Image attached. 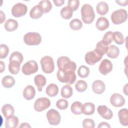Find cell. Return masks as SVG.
Segmentation results:
<instances>
[{
	"instance_id": "obj_9",
	"label": "cell",
	"mask_w": 128,
	"mask_h": 128,
	"mask_svg": "<svg viewBox=\"0 0 128 128\" xmlns=\"http://www.w3.org/2000/svg\"><path fill=\"white\" fill-rule=\"evenodd\" d=\"M46 116L48 123L52 126H57L60 122V113L54 109L50 110L46 114Z\"/></svg>"
},
{
	"instance_id": "obj_20",
	"label": "cell",
	"mask_w": 128,
	"mask_h": 128,
	"mask_svg": "<svg viewBox=\"0 0 128 128\" xmlns=\"http://www.w3.org/2000/svg\"><path fill=\"white\" fill-rule=\"evenodd\" d=\"M18 118L16 116L12 115L6 118L5 126L6 128H16L18 126Z\"/></svg>"
},
{
	"instance_id": "obj_25",
	"label": "cell",
	"mask_w": 128,
	"mask_h": 128,
	"mask_svg": "<svg viewBox=\"0 0 128 128\" xmlns=\"http://www.w3.org/2000/svg\"><path fill=\"white\" fill-rule=\"evenodd\" d=\"M96 9L98 14L101 16H104L108 11V6L106 2H100L97 4Z\"/></svg>"
},
{
	"instance_id": "obj_16",
	"label": "cell",
	"mask_w": 128,
	"mask_h": 128,
	"mask_svg": "<svg viewBox=\"0 0 128 128\" xmlns=\"http://www.w3.org/2000/svg\"><path fill=\"white\" fill-rule=\"evenodd\" d=\"M35 94L36 90L31 85L27 86L23 90V96L28 100L33 99Z\"/></svg>"
},
{
	"instance_id": "obj_1",
	"label": "cell",
	"mask_w": 128,
	"mask_h": 128,
	"mask_svg": "<svg viewBox=\"0 0 128 128\" xmlns=\"http://www.w3.org/2000/svg\"><path fill=\"white\" fill-rule=\"evenodd\" d=\"M57 66L58 70L63 71L71 70L74 72L76 68V64L70 61V58L66 56H62L58 58Z\"/></svg>"
},
{
	"instance_id": "obj_48",
	"label": "cell",
	"mask_w": 128,
	"mask_h": 128,
	"mask_svg": "<svg viewBox=\"0 0 128 128\" xmlns=\"http://www.w3.org/2000/svg\"><path fill=\"white\" fill-rule=\"evenodd\" d=\"M0 20H1L0 23H2L5 20L6 16H5V14L2 10L0 11Z\"/></svg>"
},
{
	"instance_id": "obj_29",
	"label": "cell",
	"mask_w": 128,
	"mask_h": 128,
	"mask_svg": "<svg viewBox=\"0 0 128 128\" xmlns=\"http://www.w3.org/2000/svg\"><path fill=\"white\" fill-rule=\"evenodd\" d=\"M14 78L10 76H6L2 78V84L5 88H10L14 86Z\"/></svg>"
},
{
	"instance_id": "obj_33",
	"label": "cell",
	"mask_w": 128,
	"mask_h": 128,
	"mask_svg": "<svg viewBox=\"0 0 128 128\" xmlns=\"http://www.w3.org/2000/svg\"><path fill=\"white\" fill-rule=\"evenodd\" d=\"M38 5L40 6L44 14L48 12L52 8V4L51 2L48 0H43L39 2Z\"/></svg>"
},
{
	"instance_id": "obj_31",
	"label": "cell",
	"mask_w": 128,
	"mask_h": 128,
	"mask_svg": "<svg viewBox=\"0 0 128 128\" xmlns=\"http://www.w3.org/2000/svg\"><path fill=\"white\" fill-rule=\"evenodd\" d=\"M108 48V46L105 45L104 43H102V42L101 40L97 43L94 50L98 54L102 56L104 54H106Z\"/></svg>"
},
{
	"instance_id": "obj_27",
	"label": "cell",
	"mask_w": 128,
	"mask_h": 128,
	"mask_svg": "<svg viewBox=\"0 0 128 128\" xmlns=\"http://www.w3.org/2000/svg\"><path fill=\"white\" fill-rule=\"evenodd\" d=\"M2 112L4 117L6 118L12 115H14V110L13 106L8 104H4L2 106Z\"/></svg>"
},
{
	"instance_id": "obj_51",
	"label": "cell",
	"mask_w": 128,
	"mask_h": 128,
	"mask_svg": "<svg viewBox=\"0 0 128 128\" xmlns=\"http://www.w3.org/2000/svg\"><path fill=\"white\" fill-rule=\"evenodd\" d=\"M127 87H128V84H126L124 86V88H123V92H124V93L126 95H127Z\"/></svg>"
},
{
	"instance_id": "obj_37",
	"label": "cell",
	"mask_w": 128,
	"mask_h": 128,
	"mask_svg": "<svg viewBox=\"0 0 128 128\" xmlns=\"http://www.w3.org/2000/svg\"><path fill=\"white\" fill-rule=\"evenodd\" d=\"M113 40L118 44H122L124 42V38L123 34L120 32H113Z\"/></svg>"
},
{
	"instance_id": "obj_35",
	"label": "cell",
	"mask_w": 128,
	"mask_h": 128,
	"mask_svg": "<svg viewBox=\"0 0 128 128\" xmlns=\"http://www.w3.org/2000/svg\"><path fill=\"white\" fill-rule=\"evenodd\" d=\"M69 24L70 28L74 30H79L82 26V22L78 18H74L70 22Z\"/></svg>"
},
{
	"instance_id": "obj_40",
	"label": "cell",
	"mask_w": 128,
	"mask_h": 128,
	"mask_svg": "<svg viewBox=\"0 0 128 128\" xmlns=\"http://www.w3.org/2000/svg\"><path fill=\"white\" fill-rule=\"evenodd\" d=\"M24 60V56L23 55L18 52H12L9 58L10 62L12 61V60H16L18 62H19L20 64H21Z\"/></svg>"
},
{
	"instance_id": "obj_5",
	"label": "cell",
	"mask_w": 128,
	"mask_h": 128,
	"mask_svg": "<svg viewBox=\"0 0 128 128\" xmlns=\"http://www.w3.org/2000/svg\"><path fill=\"white\" fill-rule=\"evenodd\" d=\"M127 18L126 10L122 8L114 10L111 15V20L115 24H120L124 22Z\"/></svg>"
},
{
	"instance_id": "obj_11",
	"label": "cell",
	"mask_w": 128,
	"mask_h": 128,
	"mask_svg": "<svg viewBox=\"0 0 128 128\" xmlns=\"http://www.w3.org/2000/svg\"><path fill=\"white\" fill-rule=\"evenodd\" d=\"M102 58V56L98 54L94 50L86 53L84 59L86 62L89 65H94L99 62Z\"/></svg>"
},
{
	"instance_id": "obj_23",
	"label": "cell",
	"mask_w": 128,
	"mask_h": 128,
	"mask_svg": "<svg viewBox=\"0 0 128 128\" xmlns=\"http://www.w3.org/2000/svg\"><path fill=\"white\" fill-rule=\"evenodd\" d=\"M18 22L16 20L10 18L4 24V28L8 32H12L18 28Z\"/></svg>"
},
{
	"instance_id": "obj_49",
	"label": "cell",
	"mask_w": 128,
	"mask_h": 128,
	"mask_svg": "<svg viewBox=\"0 0 128 128\" xmlns=\"http://www.w3.org/2000/svg\"><path fill=\"white\" fill-rule=\"evenodd\" d=\"M30 126L26 122H23L21 124V125L19 126V128H30Z\"/></svg>"
},
{
	"instance_id": "obj_34",
	"label": "cell",
	"mask_w": 128,
	"mask_h": 128,
	"mask_svg": "<svg viewBox=\"0 0 128 128\" xmlns=\"http://www.w3.org/2000/svg\"><path fill=\"white\" fill-rule=\"evenodd\" d=\"M60 14L62 18L66 20H68L72 16L73 11L68 6H66L62 8Z\"/></svg>"
},
{
	"instance_id": "obj_8",
	"label": "cell",
	"mask_w": 128,
	"mask_h": 128,
	"mask_svg": "<svg viewBox=\"0 0 128 128\" xmlns=\"http://www.w3.org/2000/svg\"><path fill=\"white\" fill-rule=\"evenodd\" d=\"M50 105V100L46 97L38 98L34 102V107L35 110L40 112L48 108Z\"/></svg>"
},
{
	"instance_id": "obj_44",
	"label": "cell",
	"mask_w": 128,
	"mask_h": 128,
	"mask_svg": "<svg viewBox=\"0 0 128 128\" xmlns=\"http://www.w3.org/2000/svg\"><path fill=\"white\" fill-rule=\"evenodd\" d=\"M82 127L84 128H94L95 123L94 121L90 118H86L82 122Z\"/></svg>"
},
{
	"instance_id": "obj_7",
	"label": "cell",
	"mask_w": 128,
	"mask_h": 128,
	"mask_svg": "<svg viewBox=\"0 0 128 128\" xmlns=\"http://www.w3.org/2000/svg\"><path fill=\"white\" fill-rule=\"evenodd\" d=\"M38 63L35 60H29L26 62L22 67V72L25 75H30L36 73L38 70Z\"/></svg>"
},
{
	"instance_id": "obj_19",
	"label": "cell",
	"mask_w": 128,
	"mask_h": 128,
	"mask_svg": "<svg viewBox=\"0 0 128 128\" xmlns=\"http://www.w3.org/2000/svg\"><path fill=\"white\" fill-rule=\"evenodd\" d=\"M34 82L39 92H42L46 82V78L42 74H37L34 78Z\"/></svg>"
},
{
	"instance_id": "obj_21",
	"label": "cell",
	"mask_w": 128,
	"mask_h": 128,
	"mask_svg": "<svg viewBox=\"0 0 128 128\" xmlns=\"http://www.w3.org/2000/svg\"><path fill=\"white\" fill-rule=\"evenodd\" d=\"M44 14L43 10L38 4L34 6L30 10V16L32 18L38 19L40 18Z\"/></svg>"
},
{
	"instance_id": "obj_39",
	"label": "cell",
	"mask_w": 128,
	"mask_h": 128,
	"mask_svg": "<svg viewBox=\"0 0 128 128\" xmlns=\"http://www.w3.org/2000/svg\"><path fill=\"white\" fill-rule=\"evenodd\" d=\"M78 74L80 78H86L90 74V69L85 66H81L78 69Z\"/></svg>"
},
{
	"instance_id": "obj_50",
	"label": "cell",
	"mask_w": 128,
	"mask_h": 128,
	"mask_svg": "<svg viewBox=\"0 0 128 128\" xmlns=\"http://www.w3.org/2000/svg\"><path fill=\"white\" fill-rule=\"evenodd\" d=\"M5 70V64L4 63L0 61V72H2L4 70Z\"/></svg>"
},
{
	"instance_id": "obj_26",
	"label": "cell",
	"mask_w": 128,
	"mask_h": 128,
	"mask_svg": "<svg viewBox=\"0 0 128 128\" xmlns=\"http://www.w3.org/2000/svg\"><path fill=\"white\" fill-rule=\"evenodd\" d=\"M46 92L47 95L50 97L56 96L58 92V88L56 84H50L46 88Z\"/></svg>"
},
{
	"instance_id": "obj_45",
	"label": "cell",
	"mask_w": 128,
	"mask_h": 128,
	"mask_svg": "<svg viewBox=\"0 0 128 128\" xmlns=\"http://www.w3.org/2000/svg\"><path fill=\"white\" fill-rule=\"evenodd\" d=\"M53 2L56 6H60L64 3V0H54Z\"/></svg>"
},
{
	"instance_id": "obj_38",
	"label": "cell",
	"mask_w": 128,
	"mask_h": 128,
	"mask_svg": "<svg viewBox=\"0 0 128 128\" xmlns=\"http://www.w3.org/2000/svg\"><path fill=\"white\" fill-rule=\"evenodd\" d=\"M113 40V32L112 31H108L106 32L102 40V43L105 45L108 46L112 43Z\"/></svg>"
},
{
	"instance_id": "obj_28",
	"label": "cell",
	"mask_w": 128,
	"mask_h": 128,
	"mask_svg": "<svg viewBox=\"0 0 128 128\" xmlns=\"http://www.w3.org/2000/svg\"><path fill=\"white\" fill-rule=\"evenodd\" d=\"M20 64L19 62L12 60L8 64V70L10 74H18L20 70Z\"/></svg>"
},
{
	"instance_id": "obj_15",
	"label": "cell",
	"mask_w": 128,
	"mask_h": 128,
	"mask_svg": "<svg viewBox=\"0 0 128 128\" xmlns=\"http://www.w3.org/2000/svg\"><path fill=\"white\" fill-rule=\"evenodd\" d=\"M105 84L100 80H96L92 84V90L96 94H102L105 90Z\"/></svg>"
},
{
	"instance_id": "obj_18",
	"label": "cell",
	"mask_w": 128,
	"mask_h": 128,
	"mask_svg": "<svg viewBox=\"0 0 128 128\" xmlns=\"http://www.w3.org/2000/svg\"><path fill=\"white\" fill-rule=\"evenodd\" d=\"M110 24L108 20L104 17L99 18L96 22V26L98 30L100 31H104L109 27Z\"/></svg>"
},
{
	"instance_id": "obj_13",
	"label": "cell",
	"mask_w": 128,
	"mask_h": 128,
	"mask_svg": "<svg viewBox=\"0 0 128 128\" xmlns=\"http://www.w3.org/2000/svg\"><path fill=\"white\" fill-rule=\"evenodd\" d=\"M110 104L118 108L123 106L125 104V99L120 94L114 93L110 98Z\"/></svg>"
},
{
	"instance_id": "obj_10",
	"label": "cell",
	"mask_w": 128,
	"mask_h": 128,
	"mask_svg": "<svg viewBox=\"0 0 128 128\" xmlns=\"http://www.w3.org/2000/svg\"><path fill=\"white\" fill-rule=\"evenodd\" d=\"M27 6L21 2L15 4L12 8V14L16 18H19L24 16L27 12Z\"/></svg>"
},
{
	"instance_id": "obj_30",
	"label": "cell",
	"mask_w": 128,
	"mask_h": 128,
	"mask_svg": "<svg viewBox=\"0 0 128 128\" xmlns=\"http://www.w3.org/2000/svg\"><path fill=\"white\" fill-rule=\"evenodd\" d=\"M73 94V90L70 86L66 84L64 86L61 90V96L66 98H70Z\"/></svg>"
},
{
	"instance_id": "obj_43",
	"label": "cell",
	"mask_w": 128,
	"mask_h": 128,
	"mask_svg": "<svg viewBox=\"0 0 128 128\" xmlns=\"http://www.w3.org/2000/svg\"><path fill=\"white\" fill-rule=\"evenodd\" d=\"M80 4L78 0H69L68 2V6L72 11L78 10Z\"/></svg>"
},
{
	"instance_id": "obj_4",
	"label": "cell",
	"mask_w": 128,
	"mask_h": 128,
	"mask_svg": "<svg viewBox=\"0 0 128 128\" xmlns=\"http://www.w3.org/2000/svg\"><path fill=\"white\" fill-rule=\"evenodd\" d=\"M24 43L28 46H37L42 42V37L40 34L36 32H30L24 36Z\"/></svg>"
},
{
	"instance_id": "obj_6",
	"label": "cell",
	"mask_w": 128,
	"mask_h": 128,
	"mask_svg": "<svg viewBox=\"0 0 128 128\" xmlns=\"http://www.w3.org/2000/svg\"><path fill=\"white\" fill-rule=\"evenodd\" d=\"M42 69L46 74H50L54 70V64L53 58L48 56L42 57L40 61Z\"/></svg>"
},
{
	"instance_id": "obj_2",
	"label": "cell",
	"mask_w": 128,
	"mask_h": 128,
	"mask_svg": "<svg viewBox=\"0 0 128 128\" xmlns=\"http://www.w3.org/2000/svg\"><path fill=\"white\" fill-rule=\"evenodd\" d=\"M82 18L84 23L91 24L95 18V14L92 6L89 4H84L81 8Z\"/></svg>"
},
{
	"instance_id": "obj_3",
	"label": "cell",
	"mask_w": 128,
	"mask_h": 128,
	"mask_svg": "<svg viewBox=\"0 0 128 128\" xmlns=\"http://www.w3.org/2000/svg\"><path fill=\"white\" fill-rule=\"evenodd\" d=\"M56 76L60 82L70 84H73L76 78L74 72L71 70L63 71L58 70L56 74Z\"/></svg>"
},
{
	"instance_id": "obj_36",
	"label": "cell",
	"mask_w": 128,
	"mask_h": 128,
	"mask_svg": "<svg viewBox=\"0 0 128 128\" xmlns=\"http://www.w3.org/2000/svg\"><path fill=\"white\" fill-rule=\"evenodd\" d=\"M87 83L84 80H79L75 84L76 90L80 92H84L87 88Z\"/></svg>"
},
{
	"instance_id": "obj_12",
	"label": "cell",
	"mask_w": 128,
	"mask_h": 128,
	"mask_svg": "<svg viewBox=\"0 0 128 128\" xmlns=\"http://www.w3.org/2000/svg\"><path fill=\"white\" fill-rule=\"evenodd\" d=\"M112 70V62L108 59H104L102 60L98 68V70L100 73L104 76L111 72Z\"/></svg>"
},
{
	"instance_id": "obj_14",
	"label": "cell",
	"mask_w": 128,
	"mask_h": 128,
	"mask_svg": "<svg viewBox=\"0 0 128 128\" xmlns=\"http://www.w3.org/2000/svg\"><path fill=\"white\" fill-rule=\"evenodd\" d=\"M97 111L98 114L106 120H110L112 116V112L106 106H99L97 108Z\"/></svg>"
},
{
	"instance_id": "obj_17",
	"label": "cell",
	"mask_w": 128,
	"mask_h": 128,
	"mask_svg": "<svg viewBox=\"0 0 128 128\" xmlns=\"http://www.w3.org/2000/svg\"><path fill=\"white\" fill-rule=\"evenodd\" d=\"M118 116L120 124L123 126H128V110L122 108L118 112Z\"/></svg>"
},
{
	"instance_id": "obj_42",
	"label": "cell",
	"mask_w": 128,
	"mask_h": 128,
	"mask_svg": "<svg viewBox=\"0 0 128 128\" xmlns=\"http://www.w3.org/2000/svg\"><path fill=\"white\" fill-rule=\"evenodd\" d=\"M68 102L64 99H60L56 102V107L62 110H66L68 106Z\"/></svg>"
},
{
	"instance_id": "obj_47",
	"label": "cell",
	"mask_w": 128,
	"mask_h": 128,
	"mask_svg": "<svg viewBox=\"0 0 128 128\" xmlns=\"http://www.w3.org/2000/svg\"><path fill=\"white\" fill-rule=\"evenodd\" d=\"M98 128H110V125L106 122H102L100 123L99 124L98 126Z\"/></svg>"
},
{
	"instance_id": "obj_32",
	"label": "cell",
	"mask_w": 128,
	"mask_h": 128,
	"mask_svg": "<svg viewBox=\"0 0 128 128\" xmlns=\"http://www.w3.org/2000/svg\"><path fill=\"white\" fill-rule=\"evenodd\" d=\"M82 103L76 101L72 103V104L71 105L70 107V110L71 112L74 114L79 115L82 114Z\"/></svg>"
},
{
	"instance_id": "obj_46",
	"label": "cell",
	"mask_w": 128,
	"mask_h": 128,
	"mask_svg": "<svg viewBox=\"0 0 128 128\" xmlns=\"http://www.w3.org/2000/svg\"><path fill=\"white\" fill-rule=\"evenodd\" d=\"M116 2L120 6H126L128 5V0H116Z\"/></svg>"
},
{
	"instance_id": "obj_22",
	"label": "cell",
	"mask_w": 128,
	"mask_h": 128,
	"mask_svg": "<svg viewBox=\"0 0 128 128\" xmlns=\"http://www.w3.org/2000/svg\"><path fill=\"white\" fill-rule=\"evenodd\" d=\"M95 110L94 104L92 102H86L82 106V112L85 115L90 116L92 114Z\"/></svg>"
},
{
	"instance_id": "obj_24",
	"label": "cell",
	"mask_w": 128,
	"mask_h": 128,
	"mask_svg": "<svg viewBox=\"0 0 128 128\" xmlns=\"http://www.w3.org/2000/svg\"><path fill=\"white\" fill-rule=\"evenodd\" d=\"M120 54V50L118 47L115 45H110L108 46L106 52L107 56L112 58H116Z\"/></svg>"
},
{
	"instance_id": "obj_41",
	"label": "cell",
	"mask_w": 128,
	"mask_h": 128,
	"mask_svg": "<svg viewBox=\"0 0 128 128\" xmlns=\"http://www.w3.org/2000/svg\"><path fill=\"white\" fill-rule=\"evenodd\" d=\"M0 58L1 59L6 58L9 52V48L5 44H1L0 46Z\"/></svg>"
}]
</instances>
